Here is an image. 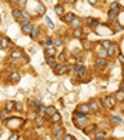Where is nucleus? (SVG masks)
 Here are the masks:
<instances>
[{
    "label": "nucleus",
    "mask_w": 124,
    "mask_h": 140,
    "mask_svg": "<svg viewBox=\"0 0 124 140\" xmlns=\"http://www.w3.org/2000/svg\"><path fill=\"white\" fill-rule=\"evenodd\" d=\"M98 54H100V57H101V59H104L105 56H107V51H104V50H100V53H98Z\"/></svg>",
    "instance_id": "nucleus-36"
},
{
    "label": "nucleus",
    "mask_w": 124,
    "mask_h": 140,
    "mask_svg": "<svg viewBox=\"0 0 124 140\" xmlns=\"http://www.w3.org/2000/svg\"><path fill=\"white\" fill-rule=\"evenodd\" d=\"M120 90H121V92H124V83H121V84H120Z\"/></svg>",
    "instance_id": "nucleus-52"
},
{
    "label": "nucleus",
    "mask_w": 124,
    "mask_h": 140,
    "mask_svg": "<svg viewBox=\"0 0 124 140\" xmlns=\"http://www.w3.org/2000/svg\"><path fill=\"white\" fill-rule=\"evenodd\" d=\"M70 24H71L74 29H79V27H80V24H81V20H80V19H76V17H74V19L70 22Z\"/></svg>",
    "instance_id": "nucleus-11"
},
{
    "label": "nucleus",
    "mask_w": 124,
    "mask_h": 140,
    "mask_svg": "<svg viewBox=\"0 0 124 140\" xmlns=\"http://www.w3.org/2000/svg\"><path fill=\"white\" fill-rule=\"evenodd\" d=\"M123 76H124V67H123Z\"/></svg>",
    "instance_id": "nucleus-56"
},
{
    "label": "nucleus",
    "mask_w": 124,
    "mask_h": 140,
    "mask_svg": "<svg viewBox=\"0 0 124 140\" xmlns=\"http://www.w3.org/2000/svg\"><path fill=\"white\" fill-rule=\"evenodd\" d=\"M97 26H98V22H97V20H93V27H94V29H96V27H97Z\"/></svg>",
    "instance_id": "nucleus-49"
},
{
    "label": "nucleus",
    "mask_w": 124,
    "mask_h": 140,
    "mask_svg": "<svg viewBox=\"0 0 124 140\" xmlns=\"http://www.w3.org/2000/svg\"><path fill=\"white\" fill-rule=\"evenodd\" d=\"M113 120H116V121H121V119H120L118 116H113Z\"/></svg>",
    "instance_id": "nucleus-51"
},
{
    "label": "nucleus",
    "mask_w": 124,
    "mask_h": 140,
    "mask_svg": "<svg viewBox=\"0 0 124 140\" xmlns=\"http://www.w3.org/2000/svg\"><path fill=\"white\" fill-rule=\"evenodd\" d=\"M51 62H53V57H51V56H47V57H46V63H49V64H50Z\"/></svg>",
    "instance_id": "nucleus-44"
},
{
    "label": "nucleus",
    "mask_w": 124,
    "mask_h": 140,
    "mask_svg": "<svg viewBox=\"0 0 124 140\" xmlns=\"http://www.w3.org/2000/svg\"><path fill=\"white\" fill-rule=\"evenodd\" d=\"M54 10H56V13H57L59 16H63V14H64V9H63V6H60V4H57V6L54 7Z\"/></svg>",
    "instance_id": "nucleus-16"
},
{
    "label": "nucleus",
    "mask_w": 124,
    "mask_h": 140,
    "mask_svg": "<svg viewBox=\"0 0 124 140\" xmlns=\"http://www.w3.org/2000/svg\"><path fill=\"white\" fill-rule=\"evenodd\" d=\"M67 70H68V66H57L56 67V73L57 74H64Z\"/></svg>",
    "instance_id": "nucleus-7"
},
{
    "label": "nucleus",
    "mask_w": 124,
    "mask_h": 140,
    "mask_svg": "<svg viewBox=\"0 0 124 140\" xmlns=\"http://www.w3.org/2000/svg\"><path fill=\"white\" fill-rule=\"evenodd\" d=\"M0 47L2 49H9L10 47V40L7 37H0Z\"/></svg>",
    "instance_id": "nucleus-4"
},
{
    "label": "nucleus",
    "mask_w": 124,
    "mask_h": 140,
    "mask_svg": "<svg viewBox=\"0 0 124 140\" xmlns=\"http://www.w3.org/2000/svg\"><path fill=\"white\" fill-rule=\"evenodd\" d=\"M118 60H120V62L124 64V56H123V54H120V56H118Z\"/></svg>",
    "instance_id": "nucleus-47"
},
{
    "label": "nucleus",
    "mask_w": 124,
    "mask_h": 140,
    "mask_svg": "<svg viewBox=\"0 0 124 140\" xmlns=\"http://www.w3.org/2000/svg\"><path fill=\"white\" fill-rule=\"evenodd\" d=\"M60 119H61V116H60V113H54V114H51V121L53 123H57V121H60Z\"/></svg>",
    "instance_id": "nucleus-14"
},
{
    "label": "nucleus",
    "mask_w": 124,
    "mask_h": 140,
    "mask_svg": "<svg viewBox=\"0 0 124 140\" xmlns=\"http://www.w3.org/2000/svg\"><path fill=\"white\" fill-rule=\"evenodd\" d=\"M88 3H90V4H93V6H94V4H97V0H88Z\"/></svg>",
    "instance_id": "nucleus-48"
},
{
    "label": "nucleus",
    "mask_w": 124,
    "mask_h": 140,
    "mask_svg": "<svg viewBox=\"0 0 124 140\" xmlns=\"http://www.w3.org/2000/svg\"><path fill=\"white\" fill-rule=\"evenodd\" d=\"M103 46H104V49H109V47L111 46V43H110L109 40H104V42H103Z\"/></svg>",
    "instance_id": "nucleus-34"
},
{
    "label": "nucleus",
    "mask_w": 124,
    "mask_h": 140,
    "mask_svg": "<svg viewBox=\"0 0 124 140\" xmlns=\"http://www.w3.org/2000/svg\"><path fill=\"white\" fill-rule=\"evenodd\" d=\"M50 66H51V67H53V69H56V67H57V66H59V63H57V62H54V60H53V62H51V63H50Z\"/></svg>",
    "instance_id": "nucleus-39"
},
{
    "label": "nucleus",
    "mask_w": 124,
    "mask_h": 140,
    "mask_svg": "<svg viewBox=\"0 0 124 140\" xmlns=\"http://www.w3.org/2000/svg\"><path fill=\"white\" fill-rule=\"evenodd\" d=\"M61 43H63V42H61V39H59V37H57V39H54V44H56V46H61Z\"/></svg>",
    "instance_id": "nucleus-37"
},
{
    "label": "nucleus",
    "mask_w": 124,
    "mask_h": 140,
    "mask_svg": "<svg viewBox=\"0 0 124 140\" xmlns=\"http://www.w3.org/2000/svg\"><path fill=\"white\" fill-rule=\"evenodd\" d=\"M22 16L24 17V20H30V19H31V16H30L29 12H22Z\"/></svg>",
    "instance_id": "nucleus-28"
},
{
    "label": "nucleus",
    "mask_w": 124,
    "mask_h": 140,
    "mask_svg": "<svg viewBox=\"0 0 124 140\" xmlns=\"http://www.w3.org/2000/svg\"><path fill=\"white\" fill-rule=\"evenodd\" d=\"M68 2H70V3H76V2H77V0H68Z\"/></svg>",
    "instance_id": "nucleus-55"
},
{
    "label": "nucleus",
    "mask_w": 124,
    "mask_h": 140,
    "mask_svg": "<svg viewBox=\"0 0 124 140\" xmlns=\"http://www.w3.org/2000/svg\"><path fill=\"white\" fill-rule=\"evenodd\" d=\"M80 113H83V114H88V113H90L88 104H81V106H80Z\"/></svg>",
    "instance_id": "nucleus-8"
},
{
    "label": "nucleus",
    "mask_w": 124,
    "mask_h": 140,
    "mask_svg": "<svg viewBox=\"0 0 124 140\" xmlns=\"http://www.w3.org/2000/svg\"><path fill=\"white\" fill-rule=\"evenodd\" d=\"M120 29H121V26L118 23H116V30H120Z\"/></svg>",
    "instance_id": "nucleus-54"
},
{
    "label": "nucleus",
    "mask_w": 124,
    "mask_h": 140,
    "mask_svg": "<svg viewBox=\"0 0 124 140\" xmlns=\"http://www.w3.org/2000/svg\"><path fill=\"white\" fill-rule=\"evenodd\" d=\"M63 136H64V130H63V127H61V129H60L56 134H54V139H56V140H60Z\"/></svg>",
    "instance_id": "nucleus-19"
},
{
    "label": "nucleus",
    "mask_w": 124,
    "mask_h": 140,
    "mask_svg": "<svg viewBox=\"0 0 124 140\" xmlns=\"http://www.w3.org/2000/svg\"><path fill=\"white\" fill-rule=\"evenodd\" d=\"M116 50H117V49H116V46H114V44H111V46L107 49V54H109V56H113V54L116 53Z\"/></svg>",
    "instance_id": "nucleus-17"
},
{
    "label": "nucleus",
    "mask_w": 124,
    "mask_h": 140,
    "mask_svg": "<svg viewBox=\"0 0 124 140\" xmlns=\"http://www.w3.org/2000/svg\"><path fill=\"white\" fill-rule=\"evenodd\" d=\"M73 36H74L76 39H81V37H83V31H81V29H80V27L73 30Z\"/></svg>",
    "instance_id": "nucleus-10"
},
{
    "label": "nucleus",
    "mask_w": 124,
    "mask_h": 140,
    "mask_svg": "<svg viewBox=\"0 0 124 140\" xmlns=\"http://www.w3.org/2000/svg\"><path fill=\"white\" fill-rule=\"evenodd\" d=\"M81 43H83V47H84L86 50H87V49H90V47H91V43H90V42H88L87 39H83V40H81Z\"/></svg>",
    "instance_id": "nucleus-21"
},
{
    "label": "nucleus",
    "mask_w": 124,
    "mask_h": 140,
    "mask_svg": "<svg viewBox=\"0 0 124 140\" xmlns=\"http://www.w3.org/2000/svg\"><path fill=\"white\" fill-rule=\"evenodd\" d=\"M34 120H36V124L40 127V126H43V116H36V119H34Z\"/></svg>",
    "instance_id": "nucleus-22"
},
{
    "label": "nucleus",
    "mask_w": 124,
    "mask_h": 140,
    "mask_svg": "<svg viewBox=\"0 0 124 140\" xmlns=\"http://www.w3.org/2000/svg\"><path fill=\"white\" fill-rule=\"evenodd\" d=\"M37 12H39L40 14H41V13H44V7H43V6L40 4V6H39V9H37Z\"/></svg>",
    "instance_id": "nucleus-43"
},
{
    "label": "nucleus",
    "mask_w": 124,
    "mask_h": 140,
    "mask_svg": "<svg viewBox=\"0 0 124 140\" xmlns=\"http://www.w3.org/2000/svg\"><path fill=\"white\" fill-rule=\"evenodd\" d=\"M118 7H120V6H118V3H117V2H114V3H111V10H114V12H117V10H118Z\"/></svg>",
    "instance_id": "nucleus-31"
},
{
    "label": "nucleus",
    "mask_w": 124,
    "mask_h": 140,
    "mask_svg": "<svg viewBox=\"0 0 124 140\" xmlns=\"http://www.w3.org/2000/svg\"><path fill=\"white\" fill-rule=\"evenodd\" d=\"M83 60H84V59H83V56H79L76 62H77V64H81V63H83Z\"/></svg>",
    "instance_id": "nucleus-40"
},
{
    "label": "nucleus",
    "mask_w": 124,
    "mask_h": 140,
    "mask_svg": "<svg viewBox=\"0 0 124 140\" xmlns=\"http://www.w3.org/2000/svg\"><path fill=\"white\" fill-rule=\"evenodd\" d=\"M73 70H76V72H77V77H83L84 73H86V67H84L83 64H77V66H74Z\"/></svg>",
    "instance_id": "nucleus-3"
},
{
    "label": "nucleus",
    "mask_w": 124,
    "mask_h": 140,
    "mask_svg": "<svg viewBox=\"0 0 124 140\" xmlns=\"http://www.w3.org/2000/svg\"><path fill=\"white\" fill-rule=\"evenodd\" d=\"M30 34H31V37H39V34H40V30H39V29H34V27H33V30H31V33H30Z\"/></svg>",
    "instance_id": "nucleus-24"
},
{
    "label": "nucleus",
    "mask_w": 124,
    "mask_h": 140,
    "mask_svg": "<svg viewBox=\"0 0 124 140\" xmlns=\"http://www.w3.org/2000/svg\"><path fill=\"white\" fill-rule=\"evenodd\" d=\"M60 129H61L60 126H54V129H53V134H56V133H57V132H59Z\"/></svg>",
    "instance_id": "nucleus-41"
},
{
    "label": "nucleus",
    "mask_w": 124,
    "mask_h": 140,
    "mask_svg": "<svg viewBox=\"0 0 124 140\" xmlns=\"http://www.w3.org/2000/svg\"><path fill=\"white\" fill-rule=\"evenodd\" d=\"M11 3L16 6V4H19V0H11Z\"/></svg>",
    "instance_id": "nucleus-53"
},
{
    "label": "nucleus",
    "mask_w": 124,
    "mask_h": 140,
    "mask_svg": "<svg viewBox=\"0 0 124 140\" xmlns=\"http://www.w3.org/2000/svg\"><path fill=\"white\" fill-rule=\"evenodd\" d=\"M20 26H22L23 31H24V33H27V34H30V33H31V30H33V24H30V22H29V20H22V22H20Z\"/></svg>",
    "instance_id": "nucleus-1"
},
{
    "label": "nucleus",
    "mask_w": 124,
    "mask_h": 140,
    "mask_svg": "<svg viewBox=\"0 0 124 140\" xmlns=\"http://www.w3.org/2000/svg\"><path fill=\"white\" fill-rule=\"evenodd\" d=\"M46 22L49 23V26H51V27H53V22H51V20L49 19V17H46Z\"/></svg>",
    "instance_id": "nucleus-46"
},
{
    "label": "nucleus",
    "mask_w": 124,
    "mask_h": 140,
    "mask_svg": "<svg viewBox=\"0 0 124 140\" xmlns=\"http://www.w3.org/2000/svg\"><path fill=\"white\" fill-rule=\"evenodd\" d=\"M59 62H61V63L66 62V54H64V53H61V54L59 56Z\"/></svg>",
    "instance_id": "nucleus-35"
},
{
    "label": "nucleus",
    "mask_w": 124,
    "mask_h": 140,
    "mask_svg": "<svg viewBox=\"0 0 124 140\" xmlns=\"http://www.w3.org/2000/svg\"><path fill=\"white\" fill-rule=\"evenodd\" d=\"M39 112H40V116H41L43 113H46V106H43V104H41V106H39Z\"/></svg>",
    "instance_id": "nucleus-33"
},
{
    "label": "nucleus",
    "mask_w": 124,
    "mask_h": 140,
    "mask_svg": "<svg viewBox=\"0 0 124 140\" xmlns=\"http://www.w3.org/2000/svg\"><path fill=\"white\" fill-rule=\"evenodd\" d=\"M63 140H74V137L71 134H64L63 136Z\"/></svg>",
    "instance_id": "nucleus-32"
},
{
    "label": "nucleus",
    "mask_w": 124,
    "mask_h": 140,
    "mask_svg": "<svg viewBox=\"0 0 124 140\" xmlns=\"http://www.w3.org/2000/svg\"><path fill=\"white\" fill-rule=\"evenodd\" d=\"M14 104H16L14 101H7V103H6V110H7V112H11V110L14 109Z\"/></svg>",
    "instance_id": "nucleus-18"
},
{
    "label": "nucleus",
    "mask_w": 124,
    "mask_h": 140,
    "mask_svg": "<svg viewBox=\"0 0 124 140\" xmlns=\"http://www.w3.org/2000/svg\"><path fill=\"white\" fill-rule=\"evenodd\" d=\"M88 107H90V110H93V112H98V101H96V100H91L90 101V104H88Z\"/></svg>",
    "instance_id": "nucleus-6"
},
{
    "label": "nucleus",
    "mask_w": 124,
    "mask_h": 140,
    "mask_svg": "<svg viewBox=\"0 0 124 140\" xmlns=\"http://www.w3.org/2000/svg\"><path fill=\"white\" fill-rule=\"evenodd\" d=\"M116 99H117V100H120V101H123V100H124V92H121V90H120V92L116 94Z\"/></svg>",
    "instance_id": "nucleus-26"
},
{
    "label": "nucleus",
    "mask_w": 124,
    "mask_h": 140,
    "mask_svg": "<svg viewBox=\"0 0 124 140\" xmlns=\"http://www.w3.org/2000/svg\"><path fill=\"white\" fill-rule=\"evenodd\" d=\"M101 103L104 104L105 107H113L114 106V97L113 96H107V97H104L101 100Z\"/></svg>",
    "instance_id": "nucleus-2"
},
{
    "label": "nucleus",
    "mask_w": 124,
    "mask_h": 140,
    "mask_svg": "<svg viewBox=\"0 0 124 140\" xmlns=\"http://www.w3.org/2000/svg\"><path fill=\"white\" fill-rule=\"evenodd\" d=\"M17 139H19V136H17V134H11V136L9 137V140H17Z\"/></svg>",
    "instance_id": "nucleus-42"
},
{
    "label": "nucleus",
    "mask_w": 124,
    "mask_h": 140,
    "mask_svg": "<svg viewBox=\"0 0 124 140\" xmlns=\"http://www.w3.org/2000/svg\"><path fill=\"white\" fill-rule=\"evenodd\" d=\"M10 77H11V80H13V82H19V80H20V74L17 73V72H13Z\"/></svg>",
    "instance_id": "nucleus-20"
},
{
    "label": "nucleus",
    "mask_w": 124,
    "mask_h": 140,
    "mask_svg": "<svg viewBox=\"0 0 124 140\" xmlns=\"http://www.w3.org/2000/svg\"><path fill=\"white\" fill-rule=\"evenodd\" d=\"M104 136H105L104 132H98V133L96 134V139H94V140H101V137H104Z\"/></svg>",
    "instance_id": "nucleus-29"
},
{
    "label": "nucleus",
    "mask_w": 124,
    "mask_h": 140,
    "mask_svg": "<svg viewBox=\"0 0 124 140\" xmlns=\"http://www.w3.org/2000/svg\"><path fill=\"white\" fill-rule=\"evenodd\" d=\"M116 17H117V12H114V10H111V12L109 13V20H110V22H113V20L116 19Z\"/></svg>",
    "instance_id": "nucleus-23"
},
{
    "label": "nucleus",
    "mask_w": 124,
    "mask_h": 140,
    "mask_svg": "<svg viewBox=\"0 0 124 140\" xmlns=\"http://www.w3.org/2000/svg\"><path fill=\"white\" fill-rule=\"evenodd\" d=\"M73 19H74V14L73 13H67L66 16H63V22H66V23H70Z\"/></svg>",
    "instance_id": "nucleus-9"
},
{
    "label": "nucleus",
    "mask_w": 124,
    "mask_h": 140,
    "mask_svg": "<svg viewBox=\"0 0 124 140\" xmlns=\"http://www.w3.org/2000/svg\"><path fill=\"white\" fill-rule=\"evenodd\" d=\"M46 44H47V46H51V44H53V40H51V39H49V40L46 42Z\"/></svg>",
    "instance_id": "nucleus-50"
},
{
    "label": "nucleus",
    "mask_w": 124,
    "mask_h": 140,
    "mask_svg": "<svg viewBox=\"0 0 124 140\" xmlns=\"http://www.w3.org/2000/svg\"><path fill=\"white\" fill-rule=\"evenodd\" d=\"M23 57V51L22 50H14L13 53L10 54V59L11 60H16V59H22Z\"/></svg>",
    "instance_id": "nucleus-5"
},
{
    "label": "nucleus",
    "mask_w": 124,
    "mask_h": 140,
    "mask_svg": "<svg viewBox=\"0 0 124 140\" xmlns=\"http://www.w3.org/2000/svg\"><path fill=\"white\" fill-rule=\"evenodd\" d=\"M94 129H96V126H88L87 129H84V133L86 134H90L91 132H94Z\"/></svg>",
    "instance_id": "nucleus-27"
},
{
    "label": "nucleus",
    "mask_w": 124,
    "mask_h": 140,
    "mask_svg": "<svg viewBox=\"0 0 124 140\" xmlns=\"http://www.w3.org/2000/svg\"><path fill=\"white\" fill-rule=\"evenodd\" d=\"M56 113V109L54 107H46V114L51 116V114H54Z\"/></svg>",
    "instance_id": "nucleus-25"
},
{
    "label": "nucleus",
    "mask_w": 124,
    "mask_h": 140,
    "mask_svg": "<svg viewBox=\"0 0 124 140\" xmlns=\"http://www.w3.org/2000/svg\"><path fill=\"white\" fill-rule=\"evenodd\" d=\"M14 109H17V110H22V109H23V106H22L20 103H16V104H14Z\"/></svg>",
    "instance_id": "nucleus-38"
},
{
    "label": "nucleus",
    "mask_w": 124,
    "mask_h": 140,
    "mask_svg": "<svg viewBox=\"0 0 124 140\" xmlns=\"http://www.w3.org/2000/svg\"><path fill=\"white\" fill-rule=\"evenodd\" d=\"M11 13H13V17H14V19H20V17H22V12H20L19 9H13Z\"/></svg>",
    "instance_id": "nucleus-15"
},
{
    "label": "nucleus",
    "mask_w": 124,
    "mask_h": 140,
    "mask_svg": "<svg viewBox=\"0 0 124 140\" xmlns=\"http://www.w3.org/2000/svg\"><path fill=\"white\" fill-rule=\"evenodd\" d=\"M26 3H27V0H19V4L20 6H26Z\"/></svg>",
    "instance_id": "nucleus-45"
},
{
    "label": "nucleus",
    "mask_w": 124,
    "mask_h": 140,
    "mask_svg": "<svg viewBox=\"0 0 124 140\" xmlns=\"http://www.w3.org/2000/svg\"><path fill=\"white\" fill-rule=\"evenodd\" d=\"M46 53H47V56H51V57H53V56L56 54V49L53 47V46H49V47L46 49Z\"/></svg>",
    "instance_id": "nucleus-12"
},
{
    "label": "nucleus",
    "mask_w": 124,
    "mask_h": 140,
    "mask_svg": "<svg viewBox=\"0 0 124 140\" xmlns=\"http://www.w3.org/2000/svg\"><path fill=\"white\" fill-rule=\"evenodd\" d=\"M0 117H2V120H7V110H3L2 113H0Z\"/></svg>",
    "instance_id": "nucleus-30"
},
{
    "label": "nucleus",
    "mask_w": 124,
    "mask_h": 140,
    "mask_svg": "<svg viewBox=\"0 0 124 140\" xmlns=\"http://www.w3.org/2000/svg\"><path fill=\"white\" fill-rule=\"evenodd\" d=\"M96 66H97L98 69L104 67V66H105V60H104V59H101V57H98V59L96 60Z\"/></svg>",
    "instance_id": "nucleus-13"
}]
</instances>
